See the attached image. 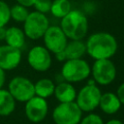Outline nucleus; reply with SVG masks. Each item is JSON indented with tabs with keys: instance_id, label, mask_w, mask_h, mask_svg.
I'll list each match as a JSON object with an SVG mask.
<instances>
[{
	"instance_id": "obj_1",
	"label": "nucleus",
	"mask_w": 124,
	"mask_h": 124,
	"mask_svg": "<svg viewBox=\"0 0 124 124\" xmlns=\"http://www.w3.org/2000/svg\"><path fill=\"white\" fill-rule=\"evenodd\" d=\"M86 53L94 60L109 59L117 50V42L108 32H97L90 35L85 42Z\"/></svg>"
},
{
	"instance_id": "obj_2",
	"label": "nucleus",
	"mask_w": 124,
	"mask_h": 124,
	"mask_svg": "<svg viewBox=\"0 0 124 124\" xmlns=\"http://www.w3.org/2000/svg\"><path fill=\"white\" fill-rule=\"evenodd\" d=\"M60 27L70 40H82L88 31V21L85 15L78 10H71L61 18Z\"/></svg>"
},
{
	"instance_id": "obj_3",
	"label": "nucleus",
	"mask_w": 124,
	"mask_h": 124,
	"mask_svg": "<svg viewBox=\"0 0 124 124\" xmlns=\"http://www.w3.org/2000/svg\"><path fill=\"white\" fill-rule=\"evenodd\" d=\"M91 68L89 64L82 58L66 60L61 69L63 78L68 82L82 81L89 77Z\"/></svg>"
},
{
	"instance_id": "obj_4",
	"label": "nucleus",
	"mask_w": 124,
	"mask_h": 124,
	"mask_svg": "<svg viewBox=\"0 0 124 124\" xmlns=\"http://www.w3.org/2000/svg\"><path fill=\"white\" fill-rule=\"evenodd\" d=\"M49 26V21L45 14L37 11L29 13L23 21V32L25 36L31 40L43 38L45 32Z\"/></svg>"
},
{
	"instance_id": "obj_5",
	"label": "nucleus",
	"mask_w": 124,
	"mask_h": 124,
	"mask_svg": "<svg viewBox=\"0 0 124 124\" xmlns=\"http://www.w3.org/2000/svg\"><path fill=\"white\" fill-rule=\"evenodd\" d=\"M52 118L55 124H78L82 118V110L77 103H60L52 111Z\"/></svg>"
},
{
	"instance_id": "obj_6",
	"label": "nucleus",
	"mask_w": 124,
	"mask_h": 124,
	"mask_svg": "<svg viewBox=\"0 0 124 124\" xmlns=\"http://www.w3.org/2000/svg\"><path fill=\"white\" fill-rule=\"evenodd\" d=\"M101 90L94 84L93 80H90L88 84L83 86L76 97V103L82 111L90 112L99 106L101 98Z\"/></svg>"
},
{
	"instance_id": "obj_7",
	"label": "nucleus",
	"mask_w": 124,
	"mask_h": 124,
	"mask_svg": "<svg viewBox=\"0 0 124 124\" xmlns=\"http://www.w3.org/2000/svg\"><path fill=\"white\" fill-rule=\"evenodd\" d=\"M90 74L98 84L108 85L115 79L116 68L110 59H99L93 63Z\"/></svg>"
},
{
	"instance_id": "obj_8",
	"label": "nucleus",
	"mask_w": 124,
	"mask_h": 124,
	"mask_svg": "<svg viewBox=\"0 0 124 124\" xmlns=\"http://www.w3.org/2000/svg\"><path fill=\"white\" fill-rule=\"evenodd\" d=\"M8 90L16 101L27 102L33 96H35L34 83L27 78L15 77L8 84Z\"/></svg>"
},
{
	"instance_id": "obj_9",
	"label": "nucleus",
	"mask_w": 124,
	"mask_h": 124,
	"mask_svg": "<svg viewBox=\"0 0 124 124\" xmlns=\"http://www.w3.org/2000/svg\"><path fill=\"white\" fill-rule=\"evenodd\" d=\"M43 39L45 47L49 52H52L54 54L59 51H62L68 42V38L62 31L61 27L56 25H49L46 31L45 32Z\"/></svg>"
},
{
	"instance_id": "obj_10",
	"label": "nucleus",
	"mask_w": 124,
	"mask_h": 124,
	"mask_svg": "<svg viewBox=\"0 0 124 124\" xmlns=\"http://www.w3.org/2000/svg\"><path fill=\"white\" fill-rule=\"evenodd\" d=\"M24 111L27 119L33 123H39L43 121L48 111V106L46 99L39 96H33L27 102H25Z\"/></svg>"
},
{
	"instance_id": "obj_11",
	"label": "nucleus",
	"mask_w": 124,
	"mask_h": 124,
	"mask_svg": "<svg viewBox=\"0 0 124 124\" xmlns=\"http://www.w3.org/2000/svg\"><path fill=\"white\" fill-rule=\"evenodd\" d=\"M29 66L37 72H46L51 66L50 52L43 46H33L27 55Z\"/></svg>"
},
{
	"instance_id": "obj_12",
	"label": "nucleus",
	"mask_w": 124,
	"mask_h": 124,
	"mask_svg": "<svg viewBox=\"0 0 124 124\" xmlns=\"http://www.w3.org/2000/svg\"><path fill=\"white\" fill-rule=\"evenodd\" d=\"M21 50L9 45L0 46V68L4 71L16 69L21 61Z\"/></svg>"
},
{
	"instance_id": "obj_13",
	"label": "nucleus",
	"mask_w": 124,
	"mask_h": 124,
	"mask_svg": "<svg viewBox=\"0 0 124 124\" xmlns=\"http://www.w3.org/2000/svg\"><path fill=\"white\" fill-rule=\"evenodd\" d=\"M103 112L107 114H114L121 107V103L116 94L112 92H106L101 95L99 106Z\"/></svg>"
},
{
	"instance_id": "obj_14",
	"label": "nucleus",
	"mask_w": 124,
	"mask_h": 124,
	"mask_svg": "<svg viewBox=\"0 0 124 124\" xmlns=\"http://www.w3.org/2000/svg\"><path fill=\"white\" fill-rule=\"evenodd\" d=\"M54 96L60 103L74 102L77 97V91L71 82L62 81L55 85Z\"/></svg>"
},
{
	"instance_id": "obj_15",
	"label": "nucleus",
	"mask_w": 124,
	"mask_h": 124,
	"mask_svg": "<svg viewBox=\"0 0 124 124\" xmlns=\"http://www.w3.org/2000/svg\"><path fill=\"white\" fill-rule=\"evenodd\" d=\"M25 37L26 36L22 29L16 26H12L6 28V34L4 40L7 43V45L20 49L25 44Z\"/></svg>"
},
{
	"instance_id": "obj_16",
	"label": "nucleus",
	"mask_w": 124,
	"mask_h": 124,
	"mask_svg": "<svg viewBox=\"0 0 124 124\" xmlns=\"http://www.w3.org/2000/svg\"><path fill=\"white\" fill-rule=\"evenodd\" d=\"M63 51L67 60L82 58L86 53V46L82 40H71L70 42H67Z\"/></svg>"
},
{
	"instance_id": "obj_17",
	"label": "nucleus",
	"mask_w": 124,
	"mask_h": 124,
	"mask_svg": "<svg viewBox=\"0 0 124 124\" xmlns=\"http://www.w3.org/2000/svg\"><path fill=\"white\" fill-rule=\"evenodd\" d=\"M16 108V100L8 89H0V115L8 116Z\"/></svg>"
},
{
	"instance_id": "obj_18",
	"label": "nucleus",
	"mask_w": 124,
	"mask_h": 124,
	"mask_svg": "<svg viewBox=\"0 0 124 124\" xmlns=\"http://www.w3.org/2000/svg\"><path fill=\"white\" fill-rule=\"evenodd\" d=\"M55 84L49 78H41L36 83H34L35 95L42 97L44 99H47L54 93Z\"/></svg>"
},
{
	"instance_id": "obj_19",
	"label": "nucleus",
	"mask_w": 124,
	"mask_h": 124,
	"mask_svg": "<svg viewBox=\"0 0 124 124\" xmlns=\"http://www.w3.org/2000/svg\"><path fill=\"white\" fill-rule=\"evenodd\" d=\"M72 10L71 3L69 0H53L51 1L50 13L57 18L64 17Z\"/></svg>"
},
{
	"instance_id": "obj_20",
	"label": "nucleus",
	"mask_w": 124,
	"mask_h": 124,
	"mask_svg": "<svg viewBox=\"0 0 124 124\" xmlns=\"http://www.w3.org/2000/svg\"><path fill=\"white\" fill-rule=\"evenodd\" d=\"M10 14H11V18H13L16 22H23L27 16L29 15V11L27 10L26 7L20 5V4H16L12 8H10Z\"/></svg>"
},
{
	"instance_id": "obj_21",
	"label": "nucleus",
	"mask_w": 124,
	"mask_h": 124,
	"mask_svg": "<svg viewBox=\"0 0 124 124\" xmlns=\"http://www.w3.org/2000/svg\"><path fill=\"white\" fill-rule=\"evenodd\" d=\"M11 19V14H10V7L9 5L0 0V27L6 26Z\"/></svg>"
},
{
	"instance_id": "obj_22",
	"label": "nucleus",
	"mask_w": 124,
	"mask_h": 124,
	"mask_svg": "<svg viewBox=\"0 0 124 124\" xmlns=\"http://www.w3.org/2000/svg\"><path fill=\"white\" fill-rule=\"evenodd\" d=\"M37 12L42 13V14H46L50 12V7H51V1L50 0H36L34 5Z\"/></svg>"
},
{
	"instance_id": "obj_23",
	"label": "nucleus",
	"mask_w": 124,
	"mask_h": 124,
	"mask_svg": "<svg viewBox=\"0 0 124 124\" xmlns=\"http://www.w3.org/2000/svg\"><path fill=\"white\" fill-rule=\"evenodd\" d=\"M78 124H104L103 119L96 113H89L85 117L81 118Z\"/></svg>"
},
{
	"instance_id": "obj_24",
	"label": "nucleus",
	"mask_w": 124,
	"mask_h": 124,
	"mask_svg": "<svg viewBox=\"0 0 124 124\" xmlns=\"http://www.w3.org/2000/svg\"><path fill=\"white\" fill-rule=\"evenodd\" d=\"M116 95L121 103V105H124V82L121 83L118 88H117V92H116Z\"/></svg>"
},
{
	"instance_id": "obj_25",
	"label": "nucleus",
	"mask_w": 124,
	"mask_h": 124,
	"mask_svg": "<svg viewBox=\"0 0 124 124\" xmlns=\"http://www.w3.org/2000/svg\"><path fill=\"white\" fill-rule=\"evenodd\" d=\"M35 1L36 0H16L17 4H20V5H22V6L26 7V8L33 6L34 3H35Z\"/></svg>"
},
{
	"instance_id": "obj_26",
	"label": "nucleus",
	"mask_w": 124,
	"mask_h": 124,
	"mask_svg": "<svg viewBox=\"0 0 124 124\" xmlns=\"http://www.w3.org/2000/svg\"><path fill=\"white\" fill-rule=\"evenodd\" d=\"M6 80V75H5V71L3 69L0 68V89L3 88L4 83Z\"/></svg>"
},
{
	"instance_id": "obj_27",
	"label": "nucleus",
	"mask_w": 124,
	"mask_h": 124,
	"mask_svg": "<svg viewBox=\"0 0 124 124\" xmlns=\"http://www.w3.org/2000/svg\"><path fill=\"white\" fill-rule=\"evenodd\" d=\"M55 57H56V59H57L58 61H61V62L67 60L66 55H65V53H64L63 50H62V51H59V52H57V53H55Z\"/></svg>"
},
{
	"instance_id": "obj_28",
	"label": "nucleus",
	"mask_w": 124,
	"mask_h": 124,
	"mask_svg": "<svg viewBox=\"0 0 124 124\" xmlns=\"http://www.w3.org/2000/svg\"><path fill=\"white\" fill-rule=\"evenodd\" d=\"M5 34H6V28L5 26L0 27V41L5 39Z\"/></svg>"
},
{
	"instance_id": "obj_29",
	"label": "nucleus",
	"mask_w": 124,
	"mask_h": 124,
	"mask_svg": "<svg viewBox=\"0 0 124 124\" xmlns=\"http://www.w3.org/2000/svg\"><path fill=\"white\" fill-rule=\"evenodd\" d=\"M106 124H124L122 121H120V120H118V119H110V120H108Z\"/></svg>"
}]
</instances>
